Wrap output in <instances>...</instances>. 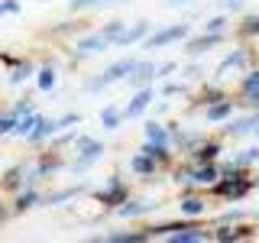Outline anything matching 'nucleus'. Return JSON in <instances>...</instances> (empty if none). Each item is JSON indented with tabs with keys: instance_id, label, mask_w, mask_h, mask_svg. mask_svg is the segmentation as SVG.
I'll list each match as a JSON object with an SVG mask.
<instances>
[{
	"instance_id": "1",
	"label": "nucleus",
	"mask_w": 259,
	"mask_h": 243,
	"mask_svg": "<svg viewBox=\"0 0 259 243\" xmlns=\"http://www.w3.org/2000/svg\"><path fill=\"white\" fill-rule=\"evenodd\" d=\"M253 172L249 169L237 166L233 159H221V178H217L214 185H210V194L221 201H230V205H237V201L249 198V191H253Z\"/></svg>"
},
{
	"instance_id": "2",
	"label": "nucleus",
	"mask_w": 259,
	"mask_h": 243,
	"mask_svg": "<svg viewBox=\"0 0 259 243\" xmlns=\"http://www.w3.org/2000/svg\"><path fill=\"white\" fill-rule=\"evenodd\" d=\"M136 62L140 59H133V55H123V59H117V62H110L104 71H97L94 78H84V91H104V88H110V85H117V81H126V75L136 68Z\"/></svg>"
},
{
	"instance_id": "3",
	"label": "nucleus",
	"mask_w": 259,
	"mask_h": 243,
	"mask_svg": "<svg viewBox=\"0 0 259 243\" xmlns=\"http://www.w3.org/2000/svg\"><path fill=\"white\" fill-rule=\"evenodd\" d=\"M104 152H107L104 140H94V136H78V140H75V159L68 162V172L84 175L91 166H97V162L104 159Z\"/></svg>"
},
{
	"instance_id": "4",
	"label": "nucleus",
	"mask_w": 259,
	"mask_h": 243,
	"mask_svg": "<svg viewBox=\"0 0 259 243\" xmlns=\"http://www.w3.org/2000/svg\"><path fill=\"white\" fill-rule=\"evenodd\" d=\"M91 194H94V201H97V205H104L107 211H113L117 205H123V201H126L133 191H130V185H126L120 175H107V178H104V182L97 185V188H94Z\"/></svg>"
},
{
	"instance_id": "5",
	"label": "nucleus",
	"mask_w": 259,
	"mask_h": 243,
	"mask_svg": "<svg viewBox=\"0 0 259 243\" xmlns=\"http://www.w3.org/2000/svg\"><path fill=\"white\" fill-rule=\"evenodd\" d=\"M191 36V23H168V26H162L156 32H149V36L143 39V49H168V46H175V43H185V39Z\"/></svg>"
},
{
	"instance_id": "6",
	"label": "nucleus",
	"mask_w": 259,
	"mask_h": 243,
	"mask_svg": "<svg viewBox=\"0 0 259 243\" xmlns=\"http://www.w3.org/2000/svg\"><path fill=\"white\" fill-rule=\"evenodd\" d=\"M259 237V224L256 221H233V224H214L210 227V240L217 243H233V240H253Z\"/></svg>"
},
{
	"instance_id": "7",
	"label": "nucleus",
	"mask_w": 259,
	"mask_h": 243,
	"mask_svg": "<svg viewBox=\"0 0 259 243\" xmlns=\"http://www.w3.org/2000/svg\"><path fill=\"white\" fill-rule=\"evenodd\" d=\"M210 211V201L207 194H201V188H185L182 198H178V214L188 217V221H201Z\"/></svg>"
},
{
	"instance_id": "8",
	"label": "nucleus",
	"mask_w": 259,
	"mask_h": 243,
	"mask_svg": "<svg viewBox=\"0 0 259 243\" xmlns=\"http://www.w3.org/2000/svg\"><path fill=\"white\" fill-rule=\"evenodd\" d=\"M110 49L107 36H104L101 29L97 32H81L75 39V62H84V59H94V55H104Z\"/></svg>"
},
{
	"instance_id": "9",
	"label": "nucleus",
	"mask_w": 259,
	"mask_h": 243,
	"mask_svg": "<svg viewBox=\"0 0 259 243\" xmlns=\"http://www.w3.org/2000/svg\"><path fill=\"white\" fill-rule=\"evenodd\" d=\"M224 32H204V29H201L198 32V36H194V32H191V36L188 39H185V55H191V59H194V55H207V52H214V49L217 46H224Z\"/></svg>"
},
{
	"instance_id": "10",
	"label": "nucleus",
	"mask_w": 259,
	"mask_h": 243,
	"mask_svg": "<svg viewBox=\"0 0 259 243\" xmlns=\"http://www.w3.org/2000/svg\"><path fill=\"white\" fill-rule=\"evenodd\" d=\"M162 162H156L149 156V152H143V149H136L133 156H130V172H133L136 178H143V182H156V178L162 175Z\"/></svg>"
},
{
	"instance_id": "11",
	"label": "nucleus",
	"mask_w": 259,
	"mask_h": 243,
	"mask_svg": "<svg viewBox=\"0 0 259 243\" xmlns=\"http://www.w3.org/2000/svg\"><path fill=\"white\" fill-rule=\"evenodd\" d=\"M156 104V91H152V85H146V88H136L133 97L126 101V107H123V120H140L146 117V110Z\"/></svg>"
},
{
	"instance_id": "12",
	"label": "nucleus",
	"mask_w": 259,
	"mask_h": 243,
	"mask_svg": "<svg viewBox=\"0 0 259 243\" xmlns=\"http://www.w3.org/2000/svg\"><path fill=\"white\" fill-rule=\"evenodd\" d=\"M152 208H159L156 198H133V194H130L123 205L113 208V217H117V221H136V217H146Z\"/></svg>"
},
{
	"instance_id": "13",
	"label": "nucleus",
	"mask_w": 259,
	"mask_h": 243,
	"mask_svg": "<svg viewBox=\"0 0 259 243\" xmlns=\"http://www.w3.org/2000/svg\"><path fill=\"white\" fill-rule=\"evenodd\" d=\"M256 127H259V110H249L243 117H230L221 130H224V140H240V136L256 133Z\"/></svg>"
},
{
	"instance_id": "14",
	"label": "nucleus",
	"mask_w": 259,
	"mask_h": 243,
	"mask_svg": "<svg viewBox=\"0 0 259 243\" xmlns=\"http://www.w3.org/2000/svg\"><path fill=\"white\" fill-rule=\"evenodd\" d=\"M224 152H227L224 149V136H221V140H217V136H204V140L194 146L185 159H191V162H221Z\"/></svg>"
},
{
	"instance_id": "15",
	"label": "nucleus",
	"mask_w": 259,
	"mask_h": 243,
	"mask_svg": "<svg viewBox=\"0 0 259 243\" xmlns=\"http://www.w3.org/2000/svg\"><path fill=\"white\" fill-rule=\"evenodd\" d=\"M249 65H253V52H249V46L246 43H240L237 49H230V55H227V59H221L217 62V81H221L227 71H233V68H249Z\"/></svg>"
},
{
	"instance_id": "16",
	"label": "nucleus",
	"mask_w": 259,
	"mask_h": 243,
	"mask_svg": "<svg viewBox=\"0 0 259 243\" xmlns=\"http://www.w3.org/2000/svg\"><path fill=\"white\" fill-rule=\"evenodd\" d=\"M188 97H191V104H188V110H185V113L191 117V113L204 110L207 104H214V101H221V97H227V91H224L221 85H201L198 91H191Z\"/></svg>"
},
{
	"instance_id": "17",
	"label": "nucleus",
	"mask_w": 259,
	"mask_h": 243,
	"mask_svg": "<svg viewBox=\"0 0 259 243\" xmlns=\"http://www.w3.org/2000/svg\"><path fill=\"white\" fill-rule=\"evenodd\" d=\"M221 178V162H191V188H210Z\"/></svg>"
},
{
	"instance_id": "18",
	"label": "nucleus",
	"mask_w": 259,
	"mask_h": 243,
	"mask_svg": "<svg viewBox=\"0 0 259 243\" xmlns=\"http://www.w3.org/2000/svg\"><path fill=\"white\" fill-rule=\"evenodd\" d=\"M237 113V97H221V101H214V104H207L204 107V120L207 124H227V120Z\"/></svg>"
},
{
	"instance_id": "19",
	"label": "nucleus",
	"mask_w": 259,
	"mask_h": 243,
	"mask_svg": "<svg viewBox=\"0 0 259 243\" xmlns=\"http://www.w3.org/2000/svg\"><path fill=\"white\" fill-rule=\"evenodd\" d=\"M156 68H159V65L152 62V59H140V62H136V68L126 75V81H123V85H130L133 91H136V88H146V85H152V81H156Z\"/></svg>"
},
{
	"instance_id": "20",
	"label": "nucleus",
	"mask_w": 259,
	"mask_h": 243,
	"mask_svg": "<svg viewBox=\"0 0 259 243\" xmlns=\"http://www.w3.org/2000/svg\"><path fill=\"white\" fill-rule=\"evenodd\" d=\"M149 26L152 23L149 20H126V29H123V36L117 39V46L113 49H126V46H140L146 36H149Z\"/></svg>"
},
{
	"instance_id": "21",
	"label": "nucleus",
	"mask_w": 259,
	"mask_h": 243,
	"mask_svg": "<svg viewBox=\"0 0 259 243\" xmlns=\"http://www.w3.org/2000/svg\"><path fill=\"white\" fill-rule=\"evenodd\" d=\"M23 185H32V182H29V166H26V162L10 166V169L4 172V178H0V188H4V191H20Z\"/></svg>"
},
{
	"instance_id": "22",
	"label": "nucleus",
	"mask_w": 259,
	"mask_h": 243,
	"mask_svg": "<svg viewBox=\"0 0 259 243\" xmlns=\"http://www.w3.org/2000/svg\"><path fill=\"white\" fill-rule=\"evenodd\" d=\"M36 205H42V194L32 188V185H23L20 191H13V205H10V211H13V214H26V211L36 208Z\"/></svg>"
},
{
	"instance_id": "23",
	"label": "nucleus",
	"mask_w": 259,
	"mask_h": 243,
	"mask_svg": "<svg viewBox=\"0 0 259 243\" xmlns=\"http://www.w3.org/2000/svg\"><path fill=\"white\" fill-rule=\"evenodd\" d=\"M55 133H59V120L42 117V113H39L36 124H32V130L26 133V140H29V143H46V140H52Z\"/></svg>"
},
{
	"instance_id": "24",
	"label": "nucleus",
	"mask_w": 259,
	"mask_h": 243,
	"mask_svg": "<svg viewBox=\"0 0 259 243\" xmlns=\"http://www.w3.org/2000/svg\"><path fill=\"white\" fill-rule=\"evenodd\" d=\"M143 140L146 143H168V146H172L168 124H162V120H156V117H146L143 120Z\"/></svg>"
},
{
	"instance_id": "25",
	"label": "nucleus",
	"mask_w": 259,
	"mask_h": 243,
	"mask_svg": "<svg viewBox=\"0 0 259 243\" xmlns=\"http://www.w3.org/2000/svg\"><path fill=\"white\" fill-rule=\"evenodd\" d=\"M259 94V65H249L243 68L240 85H237V97H256Z\"/></svg>"
},
{
	"instance_id": "26",
	"label": "nucleus",
	"mask_w": 259,
	"mask_h": 243,
	"mask_svg": "<svg viewBox=\"0 0 259 243\" xmlns=\"http://www.w3.org/2000/svg\"><path fill=\"white\" fill-rule=\"evenodd\" d=\"M88 240H107V243H146L143 230H107V233H91Z\"/></svg>"
},
{
	"instance_id": "27",
	"label": "nucleus",
	"mask_w": 259,
	"mask_h": 243,
	"mask_svg": "<svg viewBox=\"0 0 259 243\" xmlns=\"http://www.w3.org/2000/svg\"><path fill=\"white\" fill-rule=\"evenodd\" d=\"M237 39L240 43H253V39H259V13H240Z\"/></svg>"
},
{
	"instance_id": "28",
	"label": "nucleus",
	"mask_w": 259,
	"mask_h": 243,
	"mask_svg": "<svg viewBox=\"0 0 259 243\" xmlns=\"http://www.w3.org/2000/svg\"><path fill=\"white\" fill-rule=\"evenodd\" d=\"M140 149H143V152H149V156L156 159V162H162L165 169L175 162V149H172L168 143H146V140H143V146H140Z\"/></svg>"
},
{
	"instance_id": "29",
	"label": "nucleus",
	"mask_w": 259,
	"mask_h": 243,
	"mask_svg": "<svg viewBox=\"0 0 259 243\" xmlns=\"http://www.w3.org/2000/svg\"><path fill=\"white\" fill-rule=\"evenodd\" d=\"M84 191H88V185L78 182V185H71V188H62V191H55V194H49V198H42V205H46V208H55V205H65V201H75L78 194H84Z\"/></svg>"
},
{
	"instance_id": "30",
	"label": "nucleus",
	"mask_w": 259,
	"mask_h": 243,
	"mask_svg": "<svg viewBox=\"0 0 259 243\" xmlns=\"http://www.w3.org/2000/svg\"><path fill=\"white\" fill-rule=\"evenodd\" d=\"M7 81H10V85H23V81H29L32 75H36V65H32L29 59H16L13 65H10V71H7Z\"/></svg>"
},
{
	"instance_id": "31",
	"label": "nucleus",
	"mask_w": 259,
	"mask_h": 243,
	"mask_svg": "<svg viewBox=\"0 0 259 243\" xmlns=\"http://www.w3.org/2000/svg\"><path fill=\"white\" fill-rule=\"evenodd\" d=\"M120 124H123V110H120V104H107V107L101 110V127L107 130V133H117Z\"/></svg>"
},
{
	"instance_id": "32",
	"label": "nucleus",
	"mask_w": 259,
	"mask_h": 243,
	"mask_svg": "<svg viewBox=\"0 0 259 243\" xmlns=\"http://www.w3.org/2000/svg\"><path fill=\"white\" fill-rule=\"evenodd\" d=\"M55 81H59V71H55V65H42V68H36V88L39 91H52Z\"/></svg>"
},
{
	"instance_id": "33",
	"label": "nucleus",
	"mask_w": 259,
	"mask_h": 243,
	"mask_svg": "<svg viewBox=\"0 0 259 243\" xmlns=\"http://www.w3.org/2000/svg\"><path fill=\"white\" fill-rule=\"evenodd\" d=\"M123 29H126V20H107V23H101V32H104V36H107L110 49L117 46V39L123 36Z\"/></svg>"
},
{
	"instance_id": "34",
	"label": "nucleus",
	"mask_w": 259,
	"mask_h": 243,
	"mask_svg": "<svg viewBox=\"0 0 259 243\" xmlns=\"http://www.w3.org/2000/svg\"><path fill=\"white\" fill-rule=\"evenodd\" d=\"M159 94H162V97H185V94H191V85H185V81H172V78H165V85L159 88Z\"/></svg>"
},
{
	"instance_id": "35",
	"label": "nucleus",
	"mask_w": 259,
	"mask_h": 243,
	"mask_svg": "<svg viewBox=\"0 0 259 243\" xmlns=\"http://www.w3.org/2000/svg\"><path fill=\"white\" fill-rule=\"evenodd\" d=\"M204 32H224V36H227V32H230V13H214V16H210V20L204 23Z\"/></svg>"
},
{
	"instance_id": "36",
	"label": "nucleus",
	"mask_w": 259,
	"mask_h": 243,
	"mask_svg": "<svg viewBox=\"0 0 259 243\" xmlns=\"http://www.w3.org/2000/svg\"><path fill=\"white\" fill-rule=\"evenodd\" d=\"M104 0H68V13H88V10H97Z\"/></svg>"
},
{
	"instance_id": "37",
	"label": "nucleus",
	"mask_w": 259,
	"mask_h": 243,
	"mask_svg": "<svg viewBox=\"0 0 259 243\" xmlns=\"http://www.w3.org/2000/svg\"><path fill=\"white\" fill-rule=\"evenodd\" d=\"M78 29H84V23H81V20H68V23H59L52 32H55V36H71V32H78Z\"/></svg>"
},
{
	"instance_id": "38",
	"label": "nucleus",
	"mask_w": 259,
	"mask_h": 243,
	"mask_svg": "<svg viewBox=\"0 0 259 243\" xmlns=\"http://www.w3.org/2000/svg\"><path fill=\"white\" fill-rule=\"evenodd\" d=\"M32 110H36V107H32V97H20V101L10 107L13 117H26V113H32Z\"/></svg>"
},
{
	"instance_id": "39",
	"label": "nucleus",
	"mask_w": 259,
	"mask_h": 243,
	"mask_svg": "<svg viewBox=\"0 0 259 243\" xmlns=\"http://www.w3.org/2000/svg\"><path fill=\"white\" fill-rule=\"evenodd\" d=\"M13 130H16V117L10 110L0 113V136H13Z\"/></svg>"
},
{
	"instance_id": "40",
	"label": "nucleus",
	"mask_w": 259,
	"mask_h": 243,
	"mask_svg": "<svg viewBox=\"0 0 259 243\" xmlns=\"http://www.w3.org/2000/svg\"><path fill=\"white\" fill-rule=\"evenodd\" d=\"M178 75V62H165V65H159V68H156V81L162 78V81H165V78H175Z\"/></svg>"
},
{
	"instance_id": "41",
	"label": "nucleus",
	"mask_w": 259,
	"mask_h": 243,
	"mask_svg": "<svg viewBox=\"0 0 259 243\" xmlns=\"http://www.w3.org/2000/svg\"><path fill=\"white\" fill-rule=\"evenodd\" d=\"M246 211H227V214H217V221L214 224H233V221H246Z\"/></svg>"
},
{
	"instance_id": "42",
	"label": "nucleus",
	"mask_w": 259,
	"mask_h": 243,
	"mask_svg": "<svg viewBox=\"0 0 259 243\" xmlns=\"http://www.w3.org/2000/svg\"><path fill=\"white\" fill-rule=\"evenodd\" d=\"M217 7H221L224 13H243L246 4H243V0H217Z\"/></svg>"
},
{
	"instance_id": "43",
	"label": "nucleus",
	"mask_w": 259,
	"mask_h": 243,
	"mask_svg": "<svg viewBox=\"0 0 259 243\" xmlns=\"http://www.w3.org/2000/svg\"><path fill=\"white\" fill-rule=\"evenodd\" d=\"M20 13V0H0V16H10Z\"/></svg>"
},
{
	"instance_id": "44",
	"label": "nucleus",
	"mask_w": 259,
	"mask_h": 243,
	"mask_svg": "<svg viewBox=\"0 0 259 243\" xmlns=\"http://www.w3.org/2000/svg\"><path fill=\"white\" fill-rule=\"evenodd\" d=\"M75 124H81V113H65V117H59V130L75 127Z\"/></svg>"
},
{
	"instance_id": "45",
	"label": "nucleus",
	"mask_w": 259,
	"mask_h": 243,
	"mask_svg": "<svg viewBox=\"0 0 259 243\" xmlns=\"http://www.w3.org/2000/svg\"><path fill=\"white\" fill-rule=\"evenodd\" d=\"M7 217H10V208H7V205H4V201H0V227H4V224H7Z\"/></svg>"
},
{
	"instance_id": "46",
	"label": "nucleus",
	"mask_w": 259,
	"mask_h": 243,
	"mask_svg": "<svg viewBox=\"0 0 259 243\" xmlns=\"http://www.w3.org/2000/svg\"><path fill=\"white\" fill-rule=\"evenodd\" d=\"M120 4H130V0H104L101 7H120Z\"/></svg>"
},
{
	"instance_id": "47",
	"label": "nucleus",
	"mask_w": 259,
	"mask_h": 243,
	"mask_svg": "<svg viewBox=\"0 0 259 243\" xmlns=\"http://www.w3.org/2000/svg\"><path fill=\"white\" fill-rule=\"evenodd\" d=\"M249 221H256V224H259V211H249Z\"/></svg>"
},
{
	"instance_id": "48",
	"label": "nucleus",
	"mask_w": 259,
	"mask_h": 243,
	"mask_svg": "<svg viewBox=\"0 0 259 243\" xmlns=\"http://www.w3.org/2000/svg\"><path fill=\"white\" fill-rule=\"evenodd\" d=\"M165 4H188V0H165Z\"/></svg>"
},
{
	"instance_id": "49",
	"label": "nucleus",
	"mask_w": 259,
	"mask_h": 243,
	"mask_svg": "<svg viewBox=\"0 0 259 243\" xmlns=\"http://www.w3.org/2000/svg\"><path fill=\"white\" fill-rule=\"evenodd\" d=\"M253 185H256V188H259V172H256V175H253Z\"/></svg>"
},
{
	"instance_id": "50",
	"label": "nucleus",
	"mask_w": 259,
	"mask_h": 243,
	"mask_svg": "<svg viewBox=\"0 0 259 243\" xmlns=\"http://www.w3.org/2000/svg\"><path fill=\"white\" fill-rule=\"evenodd\" d=\"M256 140H259V127H256Z\"/></svg>"
}]
</instances>
